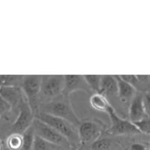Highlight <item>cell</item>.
Returning a JSON list of instances; mask_svg holds the SVG:
<instances>
[{"label":"cell","instance_id":"277c9868","mask_svg":"<svg viewBox=\"0 0 150 150\" xmlns=\"http://www.w3.org/2000/svg\"><path fill=\"white\" fill-rule=\"evenodd\" d=\"M107 114H108L111 121L109 133L115 136H125V135H135L142 133L136 125L131 122L130 120L119 117L111 105L108 108Z\"/></svg>","mask_w":150,"mask_h":150},{"label":"cell","instance_id":"d6986e66","mask_svg":"<svg viewBox=\"0 0 150 150\" xmlns=\"http://www.w3.org/2000/svg\"><path fill=\"white\" fill-rule=\"evenodd\" d=\"M52 144L44 140L41 137L35 134L32 150H51V146H54Z\"/></svg>","mask_w":150,"mask_h":150},{"label":"cell","instance_id":"ffe728a7","mask_svg":"<svg viewBox=\"0 0 150 150\" xmlns=\"http://www.w3.org/2000/svg\"><path fill=\"white\" fill-rule=\"evenodd\" d=\"M111 147V142L108 139H99L91 144L92 150H110Z\"/></svg>","mask_w":150,"mask_h":150},{"label":"cell","instance_id":"484cf974","mask_svg":"<svg viewBox=\"0 0 150 150\" xmlns=\"http://www.w3.org/2000/svg\"><path fill=\"white\" fill-rule=\"evenodd\" d=\"M0 150H1V142H0Z\"/></svg>","mask_w":150,"mask_h":150},{"label":"cell","instance_id":"8992f818","mask_svg":"<svg viewBox=\"0 0 150 150\" xmlns=\"http://www.w3.org/2000/svg\"><path fill=\"white\" fill-rule=\"evenodd\" d=\"M32 125L35 129V134L49 143L52 144L54 146L55 145L67 146L69 144L68 141L64 136H62L51 126L48 125L38 119H35Z\"/></svg>","mask_w":150,"mask_h":150},{"label":"cell","instance_id":"ac0fdd59","mask_svg":"<svg viewBox=\"0 0 150 150\" xmlns=\"http://www.w3.org/2000/svg\"><path fill=\"white\" fill-rule=\"evenodd\" d=\"M7 147L10 150H20L23 148L22 135L13 134L7 139Z\"/></svg>","mask_w":150,"mask_h":150},{"label":"cell","instance_id":"7c38bea8","mask_svg":"<svg viewBox=\"0 0 150 150\" xmlns=\"http://www.w3.org/2000/svg\"><path fill=\"white\" fill-rule=\"evenodd\" d=\"M118 93L117 81L115 76H102L100 94L104 96H112Z\"/></svg>","mask_w":150,"mask_h":150},{"label":"cell","instance_id":"8fae6325","mask_svg":"<svg viewBox=\"0 0 150 150\" xmlns=\"http://www.w3.org/2000/svg\"><path fill=\"white\" fill-rule=\"evenodd\" d=\"M0 96L7 100L12 107L20 104L23 99L21 92L16 86H2L0 87Z\"/></svg>","mask_w":150,"mask_h":150},{"label":"cell","instance_id":"ba28073f","mask_svg":"<svg viewBox=\"0 0 150 150\" xmlns=\"http://www.w3.org/2000/svg\"><path fill=\"white\" fill-rule=\"evenodd\" d=\"M101 130L100 125L95 122L87 121L81 123L80 126L78 127V133L81 144H92L95 141L99 139Z\"/></svg>","mask_w":150,"mask_h":150},{"label":"cell","instance_id":"4fadbf2b","mask_svg":"<svg viewBox=\"0 0 150 150\" xmlns=\"http://www.w3.org/2000/svg\"><path fill=\"white\" fill-rule=\"evenodd\" d=\"M118 86V96L122 100L127 101L133 99L136 95V88L121 79L120 76H115Z\"/></svg>","mask_w":150,"mask_h":150},{"label":"cell","instance_id":"e0dca14e","mask_svg":"<svg viewBox=\"0 0 150 150\" xmlns=\"http://www.w3.org/2000/svg\"><path fill=\"white\" fill-rule=\"evenodd\" d=\"M22 76H0V87L2 86H16L20 81H22Z\"/></svg>","mask_w":150,"mask_h":150},{"label":"cell","instance_id":"9a60e30c","mask_svg":"<svg viewBox=\"0 0 150 150\" xmlns=\"http://www.w3.org/2000/svg\"><path fill=\"white\" fill-rule=\"evenodd\" d=\"M35 132L33 125L31 126L22 134L23 138V150H32L34 140H35Z\"/></svg>","mask_w":150,"mask_h":150},{"label":"cell","instance_id":"5bb4252c","mask_svg":"<svg viewBox=\"0 0 150 150\" xmlns=\"http://www.w3.org/2000/svg\"><path fill=\"white\" fill-rule=\"evenodd\" d=\"M90 105L92 108L98 111L107 113L111 106L106 97L100 93L94 94L90 98Z\"/></svg>","mask_w":150,"mask_h":150},{"label":"cell","instance_id":"603a6c76","mask_svg":"<svg viewBox=\"0 0 150 150\" xmlns=\"http://www.w3.org/2000/svg\"><path fill=\"white\" fill-rule=\"evenodd\" d=\"M120 76L122 80H124L127 83H130V85L133 86L135 88L139 86V79L138 76H135V75H122V76Z\"/></svg>","mask_w":150,"mask_h":150},{"label":"cell","instance_id":"9c48e42d","mask_svg":"<svg viewBox=\"0 0 150 150\" xmlns=\"http://www.w3.org/2000/svg\"><path fill=\"white\" fill-rule=\"evenodd\" d=\"M89 86L86 83L83 76L78 75H66L64 76V86L63 95L68 97L76 91H89Z\"/></svg>","mask_w":150,"mask_h":150},{"label":"cell","instance_id":"30bf717a","mask_svg":"<svg viewBox=\"0 0 150 150\" xmlns=\"http://www.w3.org/2000/svg\"><path fill=\"white\" fill-rule=\"evenodd\" d=\"M148 117L145 111L143 102V95L137 94L132 99L129 108V120L133 124Z\"/></svg>","mask_w":150,"mask_h":150},{"label":"cell","instance_id":"52a82bcc","mask_svg":"<svg viewBox=\"0 0 150 150\" xmlns=\"http://www.w3.org/2000/svg\"><path fill=\"white\" fill-rule=\"evenodd\" d=\"M64 86V76H42L41 94L46 98H54L62 95Z\"/></svg>","mask_w":150,"mask_h":150},{"label":"cell","instance_id":"5b68a950","mask_svg":"<svg viewBox=\"0 0 150 150\" xmlns=\"http://www.w3.org/2000/svg\"><path fill=\"white\" fill-rule=\"evenodd\" d=\"M34 120L33 111L27 100L23 98L19 104L18 115L12 125V132L13 134L22 135L33 125Z\"/></svg>","mask_w":150,"mask_h":150},{"label":"cell","instance_id":"2e32d148","mask_svg":"<svg viewBox=\"0 0 150 150\" xmlns=\"http://www.w3.org/2000/svg\"><path fill=\"white\" fill-rule=\"evenodd\" d=\"M86 83L89 86V89L95 91L97 93L100 92L101 79L102 76H97V75H86L83 76Z\"/></svg>","mask_w":150,"mask_h":150},{"label":"cell","instance_id":"44dd1931","mask_svg":"<svg viewBox=\"0 0 150 150\" xmlns=\"http://www.w3.org/2000/svg\"><path fill=\"white\" fill-rule=\"evenodd\" d=\"M141 133H150V118L146 117L139 122L134 123Z\"/></svg>","mask_w":150,"mask_h":150},{"label":"cell","instance_id":"7402d4cb","mask_svg":"<svg viewBox=\"0 0 150 150\" xmlns=\"http://www.w3.org/2000/svg\"><path fill=\"white\" fill-rule=\"evenodd\" d=\"M12 109V105L7 100L0 96V117H4L10 113Z\"/></svg>","mask_w":150,"mask_h":150},{"label":"cell","instance_id":"6da1fadb","mask_svg":"<svg viewBox=\"0 0 150 150\" xmlns=\"http://www.w3.org/2000/svg\"><path fill=\"white\" fill-rule=\"evenodd\" d=\"M42 112L64 119L71 123L75 127H79L81 125L79 117L72 108L68 97L65 96L63 94L53 99L47 105H45L44 111Z\"/></svg>","mask_w":150,"mask_h":150},{"label":"cell","instance_id":"d4e9b609","mask_svg":"<svg viewBox=\"0 0 150 150\" xmlns=\"http://www.w3.org/2000/svg\"><path fill=\"white\" fill-rule=\"evenodd\" d=\"M129 150H147L144 145L140 143H134L130 145Z\"/></svg>","mask_w":150,"mask_h":150},{"label":"cell","instance_id":"cb8c5ba5","mask_svg":"<svg viewBox=\"0 0 150 150\" xmlns=\"http://www.w3.org/2000/svg\"><path fill=\"white\" fill-rule=\"evenodd\" d=\"M143 102L146 115L150 118V92H146L143 96Z\"/></svg>","mask_w":150,"mask_h":150},{"label":"cell","instance_id":"7a4b0ae2","mask_svg":"<svg viewBox=\"0 0 150 150\" xmlns=\"http://www.w3.org/2000/svg\"><path fill=\"white\" fill-rule=\"evenodd\" d=\"M36 118L57 130L68 141L69 143L71 142L77 144L80 142L79 133L78 130H76V127L67 120L45 112L39 113Z\"/></svg>","mask_w":150,"mask_h":150},{"label":"cell","instance_id":"4316f807","mask_svg":"<svg viewBox=\"0 0 150 150\" xmlns=\"http://www.w3.org/2000/svg\"><path fill=\"white\" fill-rule=\"evenodd\" d=\"M147 150H150V149H147Z\"/></svg>","mask_w":150,"mask_h":150},{"label":"cell","instance_id":"3957f363","mask_svg":"<svg viewBox=\"0 0 150 150\" xmlns=\"http://www.w3.org/2000/svg\"><path fill=\"white\" fill-rule=\"evenodd\" d=\"M42 76H25L21 81L22 90L33 113L38 111V97L41 92Z\"/></svg>","mask_w":150,"mask_h":150},{"label":"cell","instance_id":"83f0119b","mask_svg":"<svg viewBox=\"0 0 150 150\" xmlns=\"http://www.w3.org/2000/svg\"><path fill=\"white\" fill-rule=\"evenodd\" d=\"M59 150H62V149H59Z\"/></svg>","mask_w":150,"mask_h":150}]
</instances>
